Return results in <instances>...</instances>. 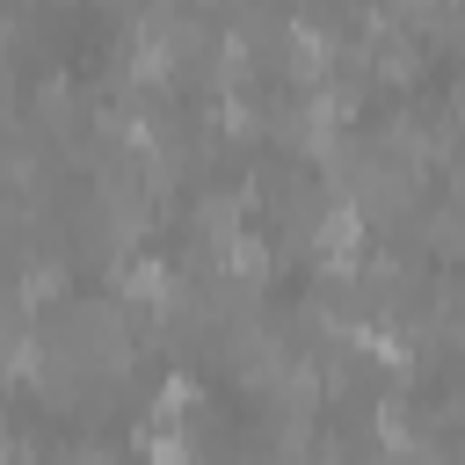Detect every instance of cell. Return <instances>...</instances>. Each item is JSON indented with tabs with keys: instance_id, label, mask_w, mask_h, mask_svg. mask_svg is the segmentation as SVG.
<instances>
[{
	"instance_id": "6da1fadb",
	"label": "cell",
	"mask_w": 465,
	"mask_h": 465,
	"mask_svg": "<svg viewBox=\"0 0 465 465\" xmlns=\"http://www.w3.org/2000/svg\"><path fill=\"white\" fill-rule=\"evenodd\" d=\"M145 465H196V450H189L182 429H153L145 436Z\"/></svg>"
}]
</instances>
